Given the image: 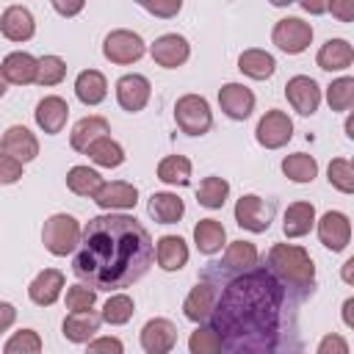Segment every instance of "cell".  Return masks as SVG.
Returning a JSON list of instances; mask_svg holds the SVG:
<instances>
[{
	"label": "cell",
	"mask_w": 354,
	"mask_h": 354,
	"mask_svg": "<svg viewBox=\"0 0 354 354\" xmlns=\"http://www.w3.org/2000/svg\"><path fill=\"white\" fill-rule=\"evenodd\" d=\"M326 11H332V17L337 22H351L354 19V0H329Z\"/></svg>",
	"instance_id": "47"
},
{
	"label": "cell",
	"mask_w": 354,
	"mask_h": 354,
	"mask_svg": "<svg viewBox=\"0 0 354 354\" xmlns=\"http://www.w3.org/2000/svg\"><path fill=\"white\" fill-rule=\"evenodd\" d=\"M100 315H94L91 310H75L64 318V337L72 343H88L97 332H100Z\"/></svg>",
	"instance_id": "26"
},
{
	"label": "cell",
	"mask_w": 354,
	"mask_h": 354,
	"mask_svg": "<svg viewBox=\"0 0 354 354\" xmlns=\"http://www.w3.org/2000/svg\"><path fill=\"white\" fill-rule=\"evenodd\" d=\"M149 55H152V61H155L158 66H163V69H177V66H183V64L188 61L191 44H188V39L180 36V33H163V36H158L155 44L149 47Z\"/></svg>",
	"instance_id": "10"
},
{
	"label": "cell",
	"mask_w": 354,
	"mask_h": 354,
	"mask_svg": "<svg viewBox=\"0 0 354 354\" xmlns=\"http://www.w3.org/2000/svg\"><path fill=\"white\" fill-rule=\"evenodd\" d=\"M354 61V47L346 41V39H326L315 55V64L324 69V72H340V69H348Z\"/></svg>",
	"instance_id": "22"
},
{
	"label": "cell",
	"mask_w": 354,
	"mask_h": 354,
	"mask_svg": "<svg viewBox=\"0 0 354 354\" xmlns=\"http://www.w3.org/2000/svg\"><path fill=\"white\" fill-rule=\"evenodd\" d=\"M0 149L11 158H17L19 163H30L39 155V138L25 127V124H11L3 138H0Z\"/></svg>",
	"instance_id": "16"
},
{
	"label": "cell",
	"mask_w": 354,
	"mask_h": 354,
	"mask_svg": "<svg viewBox=\"0 0 354 354\" xmlns=\"http://www.w3.org/2000/svg\"><path fill=\"white\" fill-rule=\"evenodd\" d=\"M136 3H141V0H136Z\"/></svg>",
	"instance_id": "58"
},
{
	"label": "cell",
	"mask_w": 354,
	"mask_h": 354,
	"mask_svg": "<svg viewBox=\"0 0 354 354\" xmlns=\"http://www.w3.org/2000/svg\"><path fill=\"white\" fill-rule=\"evenodd\" d=\"M313 227H315V207H313V202H293V205H288L285 218H282V232L288 238H301Z\"/></svg>",
	"instance_id": "30"
},
{
	"label": "cell",
	"mask_w": 354,
	"mask_h": 354,
	"mask_svg": "<svg viewBox=\"0 0 354 354\" xmlns=\"http://www.w3.org/2000/svg\"><path fill=\"white\" fill-rule=\"evenodd\" d=\"M227 241V232H224V224L216 221V218H199L196 227H194V243L202 254H216L221 252Z\"/></svg>",
	"instance_id": "32"
},
{
	"label": "cell",
	"mask_w": 354,
	"mask_h": 354,
	"mask_svg": "<svg viewBox=\"0 0 354 354\" xmlns=\"http://www.w3.org/2000/svg\"><path fill=\"white\" fill-rule=\"evenodd\" d=\"M155 260L163 271H180L188 263V246L180 235H163L155 246Z\"/></svg>",
	"instance_id": "28"
},
{
	"label": "cell",
	"mask_w": 354,
	"mask_h": 354,
	"mask_svg": "<svg viewBox=\"0 0 354 354\" xmlns=\"http://www.w3.org/2000/svg\"><path fill=\"white\" fill-rule=\"evenodd\" d=\"M94 301H97V290L88 285H72V288H66V310H91L94 307Z\"/></svg>",
	"instance_id": "44"
},
{
	"label": "cell",
	"mask_w": 354,
	"mask_h": 354,
	"mask_svg": "<svg viewBox=\"0 0 354 354\" xmlns=\"http://www.w3.org/2000/svg\"><path fill=\"white\" fill-rule=\"evenodd\" d=\"M33 119H36V124H39L44 133L55 136V133L64 130V124H66V119H69V105H66L64 97L50 94V97H44V100L36 102Z\"/></svg>",
	"instance_id": "19"
},
{
	"label": "cell",
	"mask_w": 354,
	"mask_h": 354,
	"mask_svg": "<svg viewBox=\"0 0 354 354\" xmlns=\"http://www.w3.org/2000/svg\"><path fill=\"white\" fill-rule=\"evenodd\" d=\"M155 257V243L144 224L127 213L94 216L77 243L72 271L94 290H122L138 282Z\"/></svg>",
	"instance_id": "2"
},
{
	"label": "cell",
	"mask_w": 354,
	"mask_h": 354,
	"mask_svg": "<svg viewBox=\"0 0 354 354\" xmlns=\"http://www.w3.org/2000/svg\"><path fill=\"white\" fill-rule=\"evenodd\" d=\"M133 313H136L133 299H130L127 293H113V296L105 301L100 318H102L105 324H111V326H122V324H127V321L133 318Z\"/></svg>",
	"instance_id": "38"
},
{
	"label": "cell",
	"mask_w": 354,
	"mask_h": 354,
	"mask_svg": "<svg viewBox=\"0 0 354 354\" xmlns=\"http://www.w3.org/2000/svg\"><path fill=\"white\" fill-rule=\"evenodd\" d=\"M66 77V64L61 55H44L36 66V83L39 86H58Z\"/></svg>",
	"instance_id": "40"
},
{
	"label": "cell",
	"mask_w": 354,
	"mask_h": 354,
	"mask_svg": "<svg viewBox=\"0 0 354 354\" xmlns=\"http://www.w3.org/2000/svg\"><path fill=\"white\" fill-rule=\"evenodd\" d=\"M346 136H348V138H354V122H351V119L346 122Z\"/></svg>",
	"instance_id": "56"
},
{
	"label": "cell",
	"mask_w": 354,
	"mask_h": 354,
	"mask_svg": "<svg viewBox=\"0 0 354 354\" xmlns=\"http://www.w3.org/2000/svg\"><path fill=\"white\" fill-rule=\"evenodd\" d=\"M293 136V122L285 111H266L257 122V130H254V138L260 147L266 149H279L290 141Z\"/></svg>",
	"instance_id": "9"
},
{
	"label": "cell",
	"mask_w": 354,
	"mask_h": 354,
	"mask_svg": "<svg viewBox=\"0 0 354 354\" xmlns=\"http://www.w3.org/2000/svg\"><path fill=\"white\" fill-rule=\"evenodd\" d=\"M0 33L8 41H28L36 33V19L25 6H8L0 14Z\"/></svg>",
	"instance_id": "18"
},
{
	"label": "cell",
	"mask_w": 354,
	"mask_h": 354,
	"mask_svg": "<svg viewBox=\"0 0 354 354\" xmlns=\"http://www.w3.org/2000/svg\"><path fill=\"white\" fill-rule=\"evenodd\" d=\"M86 155H88L97 166H102V169H116V166L124 163V149H122V144H116L111 136H102V138H97L94 144H88Z\"/></svg>",
	"instance_id": "33"
},
{
	"label": "cell",
	"mask_w": 354,
	"mask_h": 354,
	"mask_svg": "<svg viewBox=\"0 0 354 354\" xmlns=\"http://www.w3.org/2000/svg\"><path fill=\"white\" fill-rule=\"evenodd\" d=\"M282 171L293 183H313L315 174H318V160L307 152H293L282 160Z\"/></svg>",
	"instance_id": "35"
},
{
	"label": "cell",
	"mask_w": 354,
	"mask_h": 354,
	"mask_svg": "<svg viewBox=\"0 0 354 354\" xmlns=\"http://www.w3.org/2000/svg\"><path fill=\"white\" fill-rule=\"evenodd\" d=\"M108 133H111V124L105 116H83L80 122H75V127L69 133V144L75 152H86L88 144H94L97 138H102Z\"/></svg>",
	"instance_id": "24"
},
{
	"label": "cell",
	"mask_w": 354,
	"mask_h": 354,
	"mask_svg": "<svg viewBox=\"0 0 354 354\" xmlns=\"http://www.w3.org/2000/svg\"><path fill=\"white\" fill-rule=\"evenodd\" d=\"M147 53L144 47V39L133 30H111L102 41V55L111 61V64H119V66H127V64H136L141 55Z\"/></svg>",
	"instance_id": "7"
},
{
	"label": "cell",
	"mask_w": 354,
	"mask_h": 354,
	"mask_svg": "<svg viewBox=\"0 0 354 354\" xmlns=\"http://www.w3.org/2000/svg\"><path fill=\"white\" fill-rule=\"evenodd\" d=\"M238 69H241L246 77H252V80H268V77L274 75V69H277V61H274L271 53L252 47V50H243V53H241Z\"/></svg>",
	"instance_id": "31"
},
{
	"label": "cell",
	"mask_w": 354,
	"mask_h": 354,
	"mask_svg": "<svg viewBox=\"0 0 354 354\" xmlns=\"http://www.w3.org/2000/svg\"><path fill=\"white\" fill-rule=\"evenodd\" d=\"M102 183L105 180L100 177V171H94L88 166H72L66 171V188L72 194H77V196H94Z\"/></svg>",
	"instance_id": "36"
},
{
	"label": "cell",
	"mask_w": 354,
	"mask_h": 354,
	"mask_svg": "<svg viewBox=\"0 0 354 354\" xmlns=\"http://www.w3.org/2000/svg\"><path fill=\"white\" fill-rule=\"evenodd\" d=\"M6 354H39L41 351V337L39 332L33 329H19L6 346H3Z\"/></svg>",
	"instance_id": "43"
},
{
	"label": "cell",
	"mask_w": 354,
	"mask_h": 354,
	"mask_svg": "<svg viewBox=\"0 0 354 354\" xmlns=\"http://www.w3.org/2000/svg\"><path fill=\"white\" fill-rule=\"evenodd\" d=\"M271 6H277V8H285V6H290V3H296V0H268Z\"/></svg>",
	"instance_id": "55"
},
{
	"label": "cell",
	"mask_w": 354,
	"mask_h": 354,
	"mask_svg": "<svg viewBox=\"0 0 354 354\" xmlns=\"http://www.w3.org/2000/svg\"><path fill=\"white\" fill-rule=\"evenodd\" d=\"M301 3V8L307 11V14H326V6H329V0H299Z\"/></svg>",
	"instance_id": "52"
},
{
	"label": "cell",
	"mask_w": 354,
	"mask_h": 354,
	"mask_svg": "<svg viewBox=\"0 0 354 354\" xmlns=\"http://www.w3.org/2000/svg\"><path fill=\"white\" fill-rule=\"evenodd\" d=\"M158 180L166 185H188L191 183V160L185 155H166L158 163Z\"/></svg>",
	"instance_id": "34"
},
{
	"label": "cell",
	"mask_w": 354,
	"mask_h": 354,
	"mask_svg": "<svg viewBox=\"0 0 354 354\" xmlns=\"http://www.w3.org/2000/svg\"><path fill=\"white\" fill-rule=\"evenodd\" d=\"M218 105H221V111H224L230 119L243 122V119H249L252 111H254V94H252V88H246L243 83H224V86L218 88Z\"/></svg>",
	"instance_id": "14"
},
{
	"label": "cell",
	"mask_w": 354,
	"mask_h": 354,
	"mask_svg": "<svg viewBox=\"0 0 354 354\" xmlns=\"http://www.w3.org/2000/svg\"><path fill=\"white\" fill-rule=\"evenodd\" d=\"M343 279H346V282H348V285H351V282H354V257H351V260H346V263H343Z\"/></svg>",
	"instance_id": "54"
},
{
	"label": "cell",
	"mask_w": 354,
	"mask_h": 354,
	"mask_svg": "<svg viewBox=\"0 0 354 354\" xmlns=\"http://www.w3.org/2000/svg\"><path fill=\"white\" fill-rule=\"evenodd\" d=\"M285 97L293 105V111H299L301 116H313L321 105V88L313 77L307 75H296L285 83Z\"/></svg>",
	"instance_id": "11"
},
{
	"label": "cell",
	"mask_w": 354,
	"mask_h": 354,
	"mask_svg": "<svg viewBox=\"0 0 354 354\" xmlns=\"http://www.w3.org/2000/svg\"><path fill=\"white\" fill-rule=\"evenodd\" d=\"M326 102L332 111H348L354 105V77H337L326 86Z\"/></svg>",
	"instance_id": "39"
},
{
	"label": "cell",
	"mask_w": 354,
	"mask_h": 354,
	"mask_svg": "<svg viewBox=\"0 0 354 354\" xmlns=\"http://www.w3.org/2000/svg\"><path fill=\"white\" fill-rule=\"evenodd\" d=\"M138 6L147 8V11H149L152 17H158V19H171V17L180 14L183 0H141Z\"/></svg>",
	"instance_id": "45"
},
{
	"label": "cell",
	"mask_w": 354,
	"mask_h": 354,
	"mask_svg": "<svg viewBox=\"0 0 354 354\" xmlns=\"http://www.w3.org/2000/svg\"><path fill=\"white\" fill-rule=\"evenodd\" d=\"M288 301V288L268 268L252 266L246 271H235L227 279L207 321H213L221 348L227 351H274L282 346Z\"/></svg>",
	"instance_id": "1"
},
{
	"label": "cell",
	"mask_w": 354,
	"mask_h": 354,
	"mask_svg": "<svg viewBox=\"0 0 354 354\" xmlns=\"http://www.w3.org/2000/svg\"><path fill=\"white\" fill-rule=\"evenodd\" d=\"M188 348H191V354H218L221 351V337L213 326H199L188 337Z\"/></svg>",
	"instance_id": "41"
},
{
	"label": "cell",
	"mask_w": 354,
	"mask_h": 354,
	"mask_svg": "<svg viewBox=\"0 0 354 354\" xmlns=\"http://www.w3.org/2000/svg\"><path fill=\"white\" fill-rule=\"evenodd\" d=\"M50 3L61 17H77L86 6V0H50Z\"/></svg>",
	"instance_id": "50"
},
{
	"label": "cell",
	"mask_w": 354,
	"mask_h": 354,
	"mask_svg": "<svg viewBox=\"0 0 354 354\" xmlns=\"http://www.w3.org/2000/svg\"><path fill=\"white\" fill-rule=\"evenodd\" d=\"M271 41H274L282 53L299 55V53H304V50L310 47V41H313V25L304 22V19H299V17H285V19H279V22L274 25Z\"/></svg>",
	"instance_id": "6"
},
{
	"label": "cell",
	"mask_w": 354,
	"mask_h": 354,
	"mask_svg": "<svg viewBox=\"0 0 354 354\" xmlns=\"http://www.w3.org/2000/svg\"><path fill=\"white\" fill-rule=\"evenodd\" d=\"M230 196V183L224 177H205L202 185L196 188V199L207 210H218Z\"/></svg>",
	"instance_id": "37"
},
{
	"label": "cell",
	"mask_w": 354,
	"mask_h": 354,
	"mask_svg": "<svg viewBox=\"0 0 354 354\" xmlns=\"http://www.w3.org/2000/svg\"><path fill=\"white\" fill-rule=\"evenodd\" d=\"M147 213L158 221V224H177L185 213V202L177 196V194H169V191H158L149 196V205H147Z\"/></svg>",
	"instance_id": "27"
},
{
	"label": "cell",
	"mask_w": 354,
	"mask_h": 354,
	"mask_svg": "<svg viewBox=\"0 0 354 354\" xmlns=\"http://www.w3.org/2000/svg\"><path fill=\"white\" fill-rule=\"evenodd\" d=\"M80 235H83L80 221L75 216H69V213H53L41 227V243L55 257L72 254L77 249V243H80Z\"/></svg>",
	"instance_id": "4"
},
{
	"label": "cell",
	"mask_w": 354,
	"mask_h": 354,
	"mask_svg": "<svg viewBox=\"0 0 354 354\" xmlns=\"http://www.w3.org/2000/svg\"><path fill=\"white\" fill-rule=\"evenodd\" d=\"M91 199H94L102 210H130V207H136V202H138V188H136L133 183L113 180V183H102Z\"/></svg>",
	"instance_id": "17"
},
{
	"label": "cell",
	"mask_w": 354,
	"mask_h": 354,
	"mask_svg": "<svg viewBox=\"0 0 354 354\" xmlns=\"http://www.w3.org/2000/svg\"><path fill=\"white\" fill-rule=\"evenodd\" d=\"M86 346H88V351H91V354H100V351L122 354V351H124V346H122V340H119V337H97V340H88Z\"/></svg>",
	"instance_id": "48"
},
{
	"label": "cell",
	"mask_w": 354,
	"mask_h": 354,
	"mask_svg": "<svg viewBox=\"0 0 354 354\" xmlns=\"http://www.w3.org/2000/svg\"><path fill=\"white\" fill-rule=\"evenodd\" d=\"M75 94L83 105H100L108 97V80L97 69H83L75 77Z\"/></svg>",
	"instance_id": "29"
},
{
	"label": "cell",
	"mask_w": 354,
	"mask_h": 354,
	"mask_svg": "<svg viewBox=\"0 0 354 354\" xmlns=\"http://www.w3.org/2000/svg\"><path fill=\"white\" fill-rule=\"evenodd\" d=\"M257 260H260V252H257L254 243H249V241H232L227 246V252H224V260L221 263H213V266H218L216 271L235 274V271H246V268L257 266Z\"/></svg>",
	"instance_id": "25"
},
{
	"label": "cell",
	"mask_w": 354,
	"mask_h": 354,
	"mask_svg": "<svg viewBox=\"0 0 354 354\" xmlns=\"http://www.w3.org/2000/svg\"><path fill=\"white\" fill-rule=\"evenodd\" d=\"M14 321H17V310H14V304L0 301V335H3Z\"/></svg>",
	"instance_id": "51"
},
{
	"label": "cell",
	"mask_w": 354,
	"mask_h": 354,
	"mask_svg": "<svg viewBox=\"0 0 354 354\" xmlns=\"http://www.w3.org/2000/svg\"><path fill=\"white\" fill-rule=\"evenodd\" d=\"M174 122L185 136H205L213 124L207 100L199 94H183L174 105Z\"/></svg>",
	"instance_id": "5"
},
{
	"label": "cell",
	"mask_w": 354,
	"mask_h": 354,
	"mask_svg": "<svg viewBox=\"0 0 354 354\" xmlns=\"http://www.w3.org/2000/svg\"><path fill=\"white\" fill-rule=\"evenodd\" d=\"M318 238L329 252H343L351 241V221L340 210H326L318 218Z\"/></svg>",
	"instance_id": "12"
},
{
	"label": "cell",
	"mask_w": 354,
	"mask_h": 354,
	"mask_svg": "<svg viewBox=\"0 0 354 354\" xmlns=\"http://www.w3.org/2000/svg\"><path fill=\"white\" fill-rule=\"evenodd\" d=\"M36 66L39 61L30 55V53H8L0 64V72L6 77V83H14V86H25V83H33L36 80Z\"/></svg>",
	"instance_id": "23"
},
{
	"label": "cell",
	"mask_w": 354,
	"mask_h": 354,
	"mask_svg": "<svg viewBox=\"0 0 354 354\" xmlns=\"http://www.w3.org/2000/svg\"><path fill=\"white\" fill-rule=\"evenodd\" d=\"M177 343V326L169 318H152L141 329V348L147 354H169Z\"/></svg>",
	"instance_id": "15"
},
{
	"label": "cell",
	"mask_w": 354,
	"mask_h": 354,
	"mask_svg": "<svg viewBox=\"0 0 354 354\" xmlns=\"http://www.w3.org/2000/svg\"><path fill=\"white\" fill-rule=\"evenodd\" d=\"M61 290H64V271H58V268H44V271H39V274L33 277V282L28 285V296H30V301L39 304V307L55 304L58 296H61Z\"/></svg>",
	"instance_id": "20"
},
{
	"label": "cell",
	"mask_w": 354,
	"mask_h": 354,
	"mask_svg": "<svg viewBox=\"0 0 354 354\" xmlns=\"http://www.w3.org/2000/svg\"><path fill=\"white\" fill-rule=\"evenodd\" d=\"M149 97H152V86H149V80L144 75H136L133 72V75H122L116 80V102L124 111H130V113L144 111V105L149 102Z\"/></svg>",
	"instance_id": "13"
},
{
	"label": "cell",
	"mask_w": 354,
	"mask_h": 354,
	"mask_svg": "<svg viewBox=\"0 0 354 354\" xmlns=\"http://www.w3.org/2000/svg\"><path fill=\"white\" fill-rule=\"evenodd\" d=\"M326 174H329V185H335L340 194H351L354 191V169H351V163L346 158H335L329 163Z\"/></svg>",
	"instance_id": "42"
},
{
	"label": "cell",
	"mask_w": 354,
	"mask_h": 354,
	"mask_svg": "<svg viewBox=\"0 0 354 354\" xmlns=\"http://www.w3.org/2000/svg\"><path fill=\"white\" fill-rule=\"evenodd\" d=\"M22 166L25 163H19L17 158H11V155H0V185H11V183H19L22 180Z\"/></svg>",
	"instance_id": "46"
},
{
	"label": "cell",
	"mask_w": 354,
	"mask_h": 354,
	"mask_svg": "<svg viewBox=\"0 0 354 354\" xmlns=\"http://www.w3.org/2000/svg\"><path fill=\"white\" fill-rule=\"evenodd\" d=\"M266 268L288 288L293 299H304L315 288V266L313 257L296 243H274L266 257Z\"/></svg>",
	"instance_id": "3"
},
{
	"label": "cell",
	"mask_w": 354,
	"mask_h": 354,
	"mask_svg": "<svg viewBox=\"0 0 354 354\" xmlns=\"http://www.w3.org/2000/svg\"><path fill=\"white\" fill-rule=\"evenodd\" d=\"M6 94V77H3V72H0V97Z\"/></svg>",
	"instance_id": "57"
},
{
	"label": "cell",
	"mask_w": 354,
	"mask_h": 354,
	"mask_svg": "<svg viewBox=\"0 0 354 354\" xmlns=\"http://www.w3.org/2000/svg\"><path fill=\"white\" fill-rule=\"evenodd\" d=\"M216 296H218V290H216L213 282H196V285L191 288V293L185 296V301H183L185 318L194 321V324H205V321L210 318V313H213Z\"/></svg>",
	"instance_id": "21"
},
{
	"label": "cell",
	"mask_w": 354,
	"mask_h": 354,
	"mask_svg": "<svg viewBox=\"0 0 354 354\" xmlns=\"http://www.w3.org/2000/svg\"><path fill=\"white\" fill-rule=\"evenodd\" d=\"M329 351H335V354H348V343H346L343 337H337V335H326V337L318 343V354H329Z\"/></svg>",
	"instance_id": "49"
},
{
	"label": "cell",
	"mask_w": 354,
	"mask_h": 354,
	"mask_svg": "<svg viewBox=\"0 0 354 354\" xmlns=\"http://www.w3.org/2000/svg\"><path fill=\"white\" fill-rule=\"evenodd\" d=\"M351 310H354V299H346V301H343V324H346L348 329L354 326V313H351Z\"/></svg>",
	"instance_id": "53"
},
{
	"label": "cell",
	"mask_w": 354,
	"mask_h": 354,
	"mask_svg": "<svg viewBox=\"0 0 354 354\" xmlns=\"http://www.w3.org/2000/svg\"><path fill=\"white\" fill-rule=\"evenodd\" d=\"M271 218H274V202H266L257 194H243L235 202V221L249 232H266L271 227Z\"/></svg>",
	"instance_id": "8"
}]
</instances>
